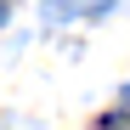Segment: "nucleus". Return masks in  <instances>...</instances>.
Here are the masks:
<instances>
[{"instance_id": "nucleus-1", "label": "nucleus", "mask_w": 130, "mask_h": 130, "mask_svg": "<svg viewBox=\"0 0 130 130\" xmlns=\"http://www.w3.org/2000/svg\"><path fill=\"white\" fill-rule=\"evenodd\" d=\"M45 6V17L51 23H62V17H85V11H107L113 0H40Z\"/></svg>"}, {"instance_id": "nucleus-2", "label": "nucleus", "mask_w": 130, "mask_h": 130, "mask_svg": "<svg viewBox=\"0 0 130 130\" xmlns=\"http://www.w3.org/2000/svg\"><path fill=\"white\" fill-rule=\"evenodd\" d=\"M96 130H130V113H107V119H102Z\"/></svg>"}, {"instance_id": "nucleus-3", "label": "nucleus", "mask_w": 130, "mask_h": 130, "mask_svg": "<svg viewBox=\"0 0 130 130\" xmlns=\"http://www.w3.org/2000/svg\"><path fill=\"white\" fill-rule=\"evenodd\" d=\"M6 17H11V0H0V23H6Z\"/></svg>"}, {"instance_id": "nucleus-4", "label": "nucleus", "mask_w": 130, "mask_h": 130, "mask_svg": "<svg viewBox=\"0 0 130 130\" xmlns=\"http://www.w3.org/2000/svg\"><path fill=\"white\" fill-rule=\"evenodd\" d=\"M124 102H130V85H124Z\"/></svg>"}]
</instances>
